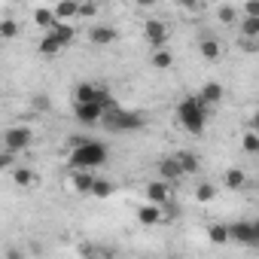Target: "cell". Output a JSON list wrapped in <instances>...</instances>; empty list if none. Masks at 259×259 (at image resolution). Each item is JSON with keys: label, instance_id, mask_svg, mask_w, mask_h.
<instances>
[{"label": "cell", "instance_id": "836d02e7", "mask_svg": "<svg viewBox=\"0 0 259 259\" xmlns=\"http://www.w3.org/2000/svg\"><path fill=\"white\" fill-rule=\"evenodd\" d=\"M244 16H259V0H247V4H244Z\"/></svg>", "mask_w": 259, "mask_h": 259}, {"label": "cell", "instance_id": "7a4b0ae2", "mask_svg": "<svg viewBox=\"0 0 259 259\" xmlns=\"http://www.w3.org/2000/svg\"><path fill=\"white\" fill-rule=\"evenodd\" d=\"M107 156H110V150H107L104 141H76V144L70 147V159H67V165H70V168L95 171V168H101V165L107 162Z\"/></svg>", "mask_w": 259, "mask_h": 259}, {"label": "cell", "instance_id": "4fadbf2b", "mask_svg": "<svg viewBox=\"0 0 259 259\" xmlns=\"http://www.w3.org/2000/svg\"><path fill=\"white\" fill-rule=\"evenodd\" d=\"M52 10H55L58 22H73L79 16V0H55Z\"/></svg>", "mask_w": 259, "mask_h": 259}, {"label": "cell", "instance_id": "9c48e42d", "mask_svg": "<svg viewBox=\"0 0 259 259\" xmlns=\"http://www.w3.org/2000/svg\"><path fill=\"white\" fill-rule=\"evenodd\" d=\"M104 95H107V89H104V85H98V82H79V85L73 89V104L98 101V98H104Z\"/></svg>", "mask_w": 259, "mask_h": 259}, {"label": "cell", "instance_id": "5b68a950", "mask_svg": "<svg viewBox=\"0 0 259 259\" xmlns=\"http://www.w3.org/2000/svg\"><path fill=\"white\" fill-rule=\"evenodd\" d=\"M31 128L28 125H13V128H7L4 132V147L7 150H16V153H25L28 147H31Z\"/></svg>", "mask_w": 259, "mask_h": 259}, {"label": "cell", "instance_id": "484cf974", "mask_svg": "<svg viewBox=\"0 0 259 259\" xmlns=\"http://www.w3.org/2000/svg\"><path fill=\"white\" fill-rule=\"evenodd\" d=\"M213 198H217V186H213V183H198V186H195V201L207 204V201H213Z\"/></svg>", "mask_w": 259, "mask_h": 259}, {"label": "cell", "instance_id": "2e32d148", "mask_svg": "<svg viewBox=\"0 0 259 259\" xmlns=\"http://www.w3.org/2000/svg\"><path fill=\"white\" fill-rule=\"evenodd\" d=\"M49 34H55V37L61 40V46H70V43H73V37H76V31H73V25H70V22H55V25L49 28Z\"/></svg>", "mask_w": 259, "mask_h": 259}, {"label": "cell", "instance_id": "7402d4cb", "mask_svg": "<svg viewBox=\"0 0 259 259\" xmlns=\"http://www.w3.org/2000/svg\"><path fill=\"white\" fill-rule=\"evenodd\" d=\"M244 183H247V174H244L241 168H229L226 177H223V186H226V189H241Z\"/></svg>", "mask_w": 259, "mask_h": 259}, {"label": "cell", "instance_id": "ba28073f", "mask_svg": "<svg viewBox=\"0 0 259 259\" xmlns=\"http://www.w3.org/2000/svg\"><path fill=\"white\" fill-rule=\"evenodd\" d=\"M159 177H162V180H168V183H177V180H183V177H186V171H183V165H180V159H177V156H168V159H162V162H159Z\"/></svg>", "mask_w": 259, "mask_h": 259}, {"label": "cell", "instance_id": "4316f807", "mask_svg": "<svg viewBox=\"0 0 259 259\" xmlns=\"http://www.w3.org/2000/svg\"><path fill=\"white\" fill-rule=\"evenodd\" d=\"M92 195H95V198H107V195H113V183L104 180V177H95V183H92Z\"/></svg>", "mask_w": 259, "mask_h": 259}, {"label": "cell", "instance_id": "d4e9b609", "mask_svg": "<svg viewBox=\"0 0 259 259\" xmlns=\"http://www.w3.org/2000/svg\"><path fill=\"white\" fill-rule=\"evenodd\" d=\"M13 180L19 183V186H34V171L31 168H25V165H19V168H13Z\"/></svg>", "mask_w": 259, "mask_h": 259}, {"label": "cell", "instance_id": "9a60e30c", "mask_svg": "<svg viewBox=\"0 0 259 259\" xmlns=\"http://www.w3.org/2000/svg\"><path fill=\"white\" fill-rule=\"evenodd\" d=\"M162 207H165V204L147 201V204H144V207L138 210V220H141L144 226H156V223H162V217H165V213H162Z\"/></svg>", "mask_w": 259, "mask_h": 259}, {"label": "cell", "instance_id": "ffe728a7", "mask_svg": "<svg viewBox=\"0 0 259 259\" xmlns=\"http://www.w3.org/2000/svg\"><path fill=\"white\" fill-rule=\"evenodd\" d=\"M198 95L204 98V104H210V107H213V104H220V101H223V85L210 79V82H204V85H201V92H198Z\"/></svg>", "mask_w": 259, "mask_h": 259}, {"label": "cell", "instance_id": "277c9868", "mask_svg": "<svg viewBox=\"0 0 259 259\" xmlns=\"http://www.w3.org/2000/svg\"><path fill=\"white\" fill-rule=\"evenodd\" d=\"M116 107V101L110 98V95H104V98H98V101H85V104H73V116L82 122V125H98L110 110Z\"/></svg>", "mask_w": 259, "mask_h": 259}, {"label": "cell", "instance_id": "44dd1931", "mask_svg": "<svg viewBox=\"0 0 259 259\" xmlns=\"http://www.w3.org/2000/svg\"><path fill=\"white\" fill-rule=\"evenodd\" d=\"M177 159H180V165H183V171H186V174H198L201 162H198V156H195L192 150H180V153H177Z\"/></svg>", "mask_w": 259, "mask_h": 259}, {"label": "cell", "instance_id": "8d00e7d4", "mask_svg": "<svg viewBox=\"0 0 259 259\" xmlns=\"http://www.w3.org/2000/svg\"><path fill=\"white\" fill-rule=\"evenodd\" d=\"M253 229H256V238H259V217L253 220Z\"/></svg>", "mask_w": 259, "mask_h": 259}, {"label": "cell", "instance_id": "83f0119b", "mask_svg": "<svg viewBox=\"0 0 259 259\" xmlns=\"http://www.w3.org/2000/svg\"><path fill=\"white\" fill-rule=\"evenodd\" d=\"M207 235H210V241H213V244H226V241H232L229 226H220V223H217V226H210V229H207Z\"/></svg>", "mask_w": 259, "mask_h": 259}, {"label": "cell", "instance_id": "603a6c76", "mask_svg": "<svg viewBox=\"0 0 259 259\" xmlns=\"http://www.w3.org/2000/svg\"><path fill=\"white\" fill-rule=\"evenodd\" d=\"M34 22H37L43 31H49V28L58 22V16H55V10H52V7H49V10H46V7H40V10L34 13Z\"/></svg>", "mask_w": 259, "mask_h": 259}, {"label": "cell", "instance_id": "6da1fadb", "mask_svg": "<svg viewBox=\"0 0 259 259\" xmlns=\"http://www.w3.org/2000/svg\"><path fill=\"white\" fill-rule=\"evenodd\" d=\"M207 116H210V104H204L201 95H189L177 104V122L186 128L189 135L201 138L204 128H207Z\"/></svg>", "mask_w": 259, "mask_h": 259}, {"label": "cell", "instance_id": "8992f818", "mask_svg": "<svg viewBox=\"0 0 259 259\" xmlns=\"http://www.w3.org/2000/svg\"><path fill=\"white\" fill-rule=\"evenodd\" d=\"M168 37H171V31H168V25H165V22H159V19H150V22L144 25V40H147L153 49L168 46Z\"/></svg>", "mask_w": 259, "mask_h": 259}, {"label": "cell", "instance_id": "d6a6232c", "mask_svg": "<svg viewBox=\"0 0 259 259\" xmlns=\"http://www.w3.org/2000/svg\"><path fill=\"white\" fill-rule=\"evenodd\" d=\"M177 7L186 10V13H198L201 10V0H177Z\"/></svg>", "mask_w": 259, "mask_h": 259}, {"label": "cell", "instance_id": "3957f363", "mask_svg": "<svg viewBox=\"0 0 259 259\" xmlns=\"http://www.w3.org/2000/svg\"><path fill=\"white\" fill-rule=\"evenodd\" d=\"M101 125L107 128V132H113V135H132V132H141V128L147 125V119H144L141 110H122V107H113V110L101 119Z\"/></svg>", "mask_w": 259, "mask_h": 259}, {"label": "cell", "instance_id": "1f68e13d", "mask_svg": "<svg viewBox=\"0 0 259 259\" xmlns=\"http://www.w3.org/2000/svg\"><path fill=\"white\" fill-rule=\"evenodd\" d=\"M79 16H98V4L95 0H79Z\"/></svg>", "mask_w": 259, "mask_h": 259}, {"label": "cell", "instance_id": "74e56055", "mask_svg": "<svg viewBox=\"0 0 259 259\" xmlns=\"http://www.w3.org/2000/svg\"><path fill=\"white\" fill-rule=\"evenodd\" d=\"M10 4H22V0H10Z\"/></svg>", "mask_w": 259, "mask_h": 259}, {"label": "cell", "instance_id": "cb8c5ba5", "mask_svg": "<svg viewBox=\"0 0 259 259\" xmlns=\"http://www.w3.org/2000/svg\"><path fill=\"white\" fill-rule=\"evenodd\" d=\"M241 147H244V153L259 156V132H256V128H253V132H247V135L241 138Z\"/></svg>", "mask_w": 259, "mask_h": 259}, {"label": "cell", "instance_id": "f546056e", "mask_svg": "<svg viewBox=\"0 0 259 259\" xmlns=\"http://www.w3.org/2000/svg\"><path fill=\"white\" fill-rule=\"evenodd\" d=\"M16 150H7L4 147V153H0V168H16Z\"/></svg>", "mask_w": 259, "mask_h": 259}, {"label": "cell", "instance_id": "4dcf8cb0", "mask_svg": "<svg viewBox=\"0 0 259 259\" xmlns=\"http://www.w3.org/2000/svg\"><path fill=\"white\" fill-rule=\"evenodd\" d=\"M217 16H220V22H223V25H235V19H238V13H235L232 7H220V13H217Z\"/></svg>", "mask_w": 259, "mask_h": 259}, {"label": "cell", "instance_id": "5bb4252c", "mask_svg": "<svg viewBox=\"0 0 259 259\" xmlns=\"http://www.w3.org/2000/svg\"><path fill=\"white\" fill-rule=\"evenodd\" d=\"M198 52H201V58H207V61H220V55H223V46H220V40H217V37L204 34V37L198 40Z\"/></svg>", "mask_w": 259, "mask_h": 259}, {"label": "cell", "instance_id": "8fae6325", "mask_svg": "<svg viewBox=\"0 0 259 259\" xmlns=\"http://www.w3.org/2000/svg\"><path fill=\"white\" fill-rule=\"evenodd\" d=\"M147 201H156V204H165V201H171V183L168 180H153V183H147Z\"/></svg>", "mask_w": 259, "mask_h": 259}, {"label": "cell", "instance_id": "e0dca14e", "mask_svg": "<svg viewBox=\"0 0 259 259\" xmlns=\"http://www.w3.org/2000/svg\"><path fill=\"white\" fill-rule=\"evenodd\" d=\"M61 49H64V46H61V40H58L55 34H49V31H46V34H43V40H40V55H46V58H55Z\"/></svg>", "mask_w": 259, "mask_h": 259}, {"label": "cell", "instance_id": "30bf717a", "mask_svg": "<svg viewBox=\"0 0 259 259\" xmlns=\"http://www.w3.org/2000/svg\"><path fill=\"white\" fill-rule=\"evenodd\" d=\"M70 189L73 192H92V183H95V174L85 171V168H70Z\"/></svg>", "mask_w": 259, "mask_h": 259}, {"label": "cell", "instance_id": "d6986e66", "mask_svg": "<svg viewBox=\"0 0 259 259\" xmlns=\"http://www.w3.org/2000/svg\"><path fill=\"white\" fill-rule=\"evenodd\" d=\"M150 64H153L156 70H168V67L174 64V52H171L168 46H162V49H156V52H153V58H150Z\"/></svg>", "mask_w": 259, "mask_h": 259}, {"label": "cell", "instance_id": "f1b7e54d", "mask_svg": "<svg viewBox=\"0 0 259 259\" xmlns=\"http://www.w3.org/2000/svg\"><path fill=\"white\" fill-rule=\"evenodd\" d=\"M16 34H19V25L13 19H4V25H0V37H4V40H16Z\"/></svg>", "mask_w": 259, "mask_h": 259}, {"label": "cell", "instance_id": "e575fe53", "mask_svg": "<svg viewBox=\"0 0 259 259\" xmlns=\"http://www.w3.org/2000/svg\"><path fill=\"white\" fill-rule=\"evenodd\" d=\"M135 4H138L141 10H150V7H156V4H159V0H135Z\"/></svg>", "mask_w": 259, "mask_h": 259}, {"label": "cell", "instance_id": "7c38bea8", "mask_svg": "<svg viewBox=\"0 0 259 259\" xmlns=\"http://www.w3.org/2000/svg\"><path fill=\"white\" fill-rule=\"evenodd\" d=\"M89 40H92L95 46H110V43L119 40V34H116V28H110V25H95V28L89 31Z\"/></svg>", "mask_w": 259, "mask_h": 259}, {"label": "cell", "instance_id": "ac0fdd59", "mask_svg": "<svg viewBox=\"0 0 259 259\" xmlns=\"http://www.w3.org/2000/svg\"><path fill=\"white\" fill-rule=\"evenodd\" d=\"M238 28H241V40H259V16H244Z\"/></svg>", "mask_w": 259, "mask_h": 259}, {"label": "cell", "instance_id": "d590c367", "mask_svg": "<svg viewBox=\"0 0 259 259\" xmlns=\"http://www.w3.org/2000/svg\"><path fill=\"white\" fill-rule=\"evenodd\" d=\"M253 128H256V132H259V110L253 113Z\"/></svg>", "mask_w": 259, "mask_h": 259}, {"label": "cell", "instance_id": "52a82bcc", "mask_svg": "<svg viewBox=\"0 0 259 259\" xmlns=\"http://www.w3.org/2000/svg\"><path fill=\"white\" fill-rule=\"evenodd\" d=\"M229 232H232V241H238V244H247V247H259V238H256L253 220L232 223V226H229Z\"/></svg>", "mask_w": 259, "mask_h": 259}]
</instances>
